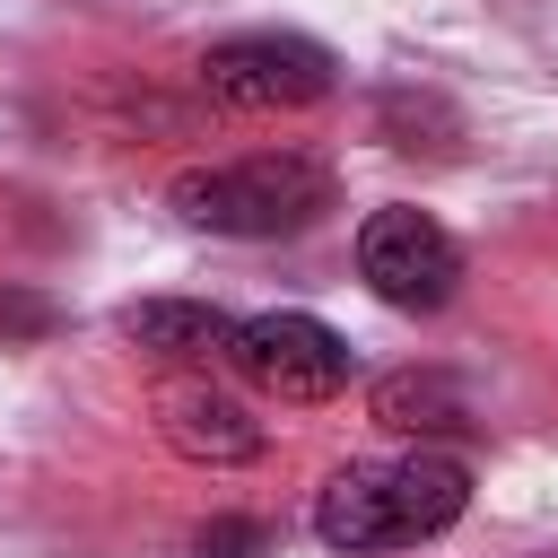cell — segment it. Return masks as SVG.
<instances>
[{
	"label": "cell",
	"instance_id": "obj_1",
	"mask_svg": "<svg viewBox=\"0 0 558 558\" xmlns=\"http://www.w3.org/2000/svg\"><path fill=\"white\" fill-rule=\"evenodd\" d=\"M462 506H471V471H462L453 453L349 462V471H331V480H323V497H314V532H323V549L366 558V549L436 541Z\"/></svg>",
	"mask_w": 558,
	"mask_h": 558
},
{
	"label": "cell",
	"instance_id": "obj_2",
	"mask_svg": "<svg viewBox=\"0 0 558 558\" xmlns=\"http://www.w3.org/2000/svg\"><path fill=\"white\" fill-rule=\"evenodd\" d=\"M166 201L201 235H296L331 209V166L305 148H262V157H227V166H183L166 183Z\"/></svg>",
	"mask_w": 558,
	"mask_h": 558
},
{
	"label": "cell",
	"instance_id": "obj_3",
	"mask_svg": "<svg viewBox=\"0 0 558 558\" xmlns=\"http://www.w3.org/2000/svg\"><path fill=\"white\" fill-rule=\"evenodd\" d=\"M227 366L253 384V392H270V401H288V410H314V401H331V392H349V340L331 331V323H314V314H244L235 331H227Z\"/></svg>",
	"mask_w": 558,
	"mask_h": 558
},
{
	"label": "cell",
	"instance_id": "obj_4",
	"mask_svg": "<svg viewBox=\"0 0 558 558\" xmlns=\"http://www.w3.org/2000/svg\"><path fill=\"white\" fill-rule=\"evenodd\" d=\"M201 87L235 113H296L340 87V61L314 35H227L201 52Z\"/></svg>",
	"mask_w": 558,
	"mask_h": 558
},
{
	"label": "cell",
	"instance_id": "obj_5",
	"mask_svg": "<svg viewBox=\"0 0 558 558\" xmlns=\"http://www.w3.org/2000/svg\"><path fill=\"white\" fill-rule=\"evenodd\" d=\"M357 279L392 305V314H436L462 288V244L427 218V209H375L357 227Z\"/></svg>",
	"mask_w": 558,
	"mask_h": 558
},
{
	"label": "cell",
	"instance_id": "obj_6",
	"mask_svg": "<svg viewBox=\"0 0 558 558\" xmlns=\"http://www.w3.org/2000/svg\"><path fill=\"white\" fill-rule=\"evenodd\" d=\"M157 436L183 453V462H253L270 436H262V418L235 401V392H218V384H201V375H183V384H166L157 392Z\"/></svg>",
	"mask_w": 558,
	"mask_h": 558
},
{
	"label": "cell",
	"instance_id": "obj_7",
	"mask_svg": "<svg viewBox=\"0 0 558 558\" xmlns=\"http://www.w3.org/2000/svg\"><path fill=\"white\" fill-rule=\"evenodd\" d=\"M227 331H235V323H227L218 305H201V296H140V305H122V340L148 349V357H166V366L227 349Z\"/></svg>",
	"mask_w": 558,
	"mask_h": 558
},
{
	"label": "cell",
	"instance_id": "obj_8",
	"mask_svg": "<svg viewBox=\"0 0 558 558\" xmlns=\"http://www.w3.org/2000/svg\"><path fill=\"white\" fill-rule=\"evenodd\" d=\"M366 410H375L384 427H401V436H462V427H471L462 384L436 375V366H401V375H384Z\"/></svg>",
	"mask_w": 558,
	"mask_h": 558
},
{
	"label": "cell",
	"instance_id": "obj_9",
	"mask_svg": "<svg viewBox=\"0 0 558 558\" xmlns=\"http://www.w3.org/2000/svg\"><path fill=\"white\" fill-rule=\"evenodd\" d=\"M375 122H384V140H392V148H427L418 131H436V148H445V140L462 131V122H453V105H445V96H418V87H384V96H375Z\"/></svg>",
	"mask_w": 558,
	"mask_h": 558
},
{
	"label": "cell",
	"instance_id": "obj_10",
	"mask_svg": "<svg viewBox=\"0 0 558 558\" xmlns=\"http://www.w3.org/2000/svg\"><path fill=\"white\" fill-rule=\"evenodd\" d=\"M52 323H61V314H52L35 288H0V331H9V340H35V331H52Z\"/></svg>",
	"mask_w": 558,
	"mask_h": 558
},
{
	"label": "cell",
	"instance_id": "obj_11",
	"mask_svg": "<svg viewBox=\"0 0 558 558\" xmlns=\"http://www.w3.org/2000/svg\"><path fill=\"white\" fill-rule=\"evenodd\" d=\"M262 549H270L262 523H209L201 532V558H262Z\"/></svg>",
	"mask_w": 558,
	"mask_h": 558
}]
</instances>
